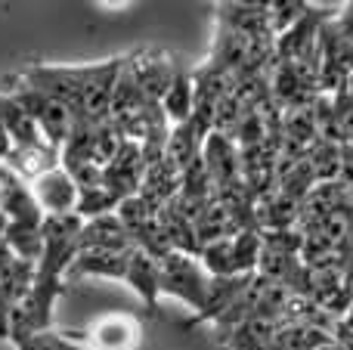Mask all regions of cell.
I'll list each match as a JSON object with an SVG mask.
<instances>
[{"label": "cell", "mask_w": 353, "mask_h": 350, "mask_svg": "<svg viewBox=\"0 0 353 350\" xmlns=\"http://www.w3.org/2000/svg\"><path fill=\"white\" fill-rule=\"evenodd\" d=\"M10 155H12V140H10V134H6L3 118H0V165H6Z\"/></svg>", "instance_id": "cell-16"}, {"label": "cell", "mask_w": 353, "mask_h": 350, "mask_svg": "<svg viewBox=\"0 0 353 350\" xmlns=\"http://www.w3.org/2000/svg\"><path fill=\"white\" fill-rule=\"evenodd\" d=\"M72 335L87 350H137L143 341V326L130 313H103L84 332Z\"/></svg>", "instance_id": "cell-4"}, {"label": "cell", "mask_w": 353, "mask_h": 350, "mask_svg": "<svg viewBox=\"0 0 353 350\" xmlns=\"http://www.w3.org/2000/svg\"><path fill=\"white\" fill-rule=\"evenodd\" d=\"M118 205L121 202H118L105 186H93V189H81L78 192L74 214H78L81 220H93V217H103V214H115Z\"/></svg>", "instance_id": "cell-14"}, {"label": "cell", "mask_w": 353, "mask_h": 350, "mask_svg": "<svg viewBox=\"0 0 353 350\" xmlns=\"http://www.w3.org/2000/svg\"><path fill=\"white\" fill-rule=\"evenodd\" d=\"M143 177H146V161H143L140 143L124 140L121 149H118V155L103 167V186L118 198V202H124V198L140 192Z\"/></svg>", "instance_id": "cell-7"}, {"label": "cell", "mask_w": 353, "mask_h": 350, "mask_svg": "<svg viewBox=\"0 0 353 350\" xmlns=\"http://www.w3.org/2000/svg\"><path fill=\"white\" fill-rule=\"evenodd\" d=\"M6 84H10V81H6ZM3 93L34 121V127L41 130V136L50 143V146L59 149L62 143H65V136L72 134V124H74V115L65 109V105L50 99V96H43V93H37V90L19 87V84L6 87Z\"/></svg>", "instance_id": "cell-2"}, {"label": "cell", "mask_w": 353, "mask_h": 350, "mask_svg": "<svg viewBox=\"0 0 353 350\" xmlns=\"http://www.w3.org/2000/svg\"><path fill=\"white\" fill-rule=\"evenodd\" d=\"M128 248H134V242L115 214H103L81 223L78 251H128Z\"/></svg>", "instance_id": "cell-10"}, {"label": "cell", "mask_w": 353, "mask_h": 350, "mask_svg": "<svg viewBox=\"0 0 353 350\" xmlns=\"http://www.w3.org/2000/svg\"><path fill=\"white\" fill-rule=\"evenodd\" d=\"M124 282L134 289V295L143 301V307L149 313H159V301H161V291H159V260L149 258L146 251L134 248L130 251V264L128 273H124Z\"/></svg>", "instance_id": "cell-11"}, {"label": "cell", "mask_w": 353, "mask_h": 350, "mask_svg": "<svg viewBox=\"0 0 353 350\" xmlns=\"http://www.w3.org/2000/svg\"><path fill=\"white\" fill-rule=\"evenodd\" d=\"M12 347L16 350H87L72 332H56V329H43V332L25 335V338L12 341Z\"/></svg>", "instance_id": "cell-15"}, {"label": "cell", "mask_w": 353, "mask_h": 350, "mask_svg": "<svg viewBox=\"0 0 353 350\" xmlns=\"http://www.w3.org/2000/svg\"><path fill=\"white\" fill-rule=\"evenodd\" d=\"M12 260H16V258H12L10 245H6V242H3V239H0V270H6V267H10V264H12Z\"/></svg>", "instance_id": "cell-17"}, {"label": "cell", "mask_w": 353, "mask_h": 350, "mask_svg": "<svg viewBox=\"0 0 353 350\" xmlns=\"http://www.w3.org/2000/svg\"><path fill=\"white\" fill-rule=\"evenodd\" d=\"M208 285L211 276L205 273V267L199 264V258L183 251H171L165 258H159V291L161 298H174V301L186 304L192 313H199L205 307Z\"/></svg>", "instance_id": "cell-1"}, {"label": "cell", "mask_w": 353, "mask_h": 350, "mask_svg": "<svg viewBox=\"0 0 353 350\" xmlns=\"http://www.w3.org/2000/svg\"><path fill=\"white\" fill-rule=\"evenodd\" d=\"M176 59L165 50H137V53H128V72L130 78L137 81V87L143 90V96L149 103L159 105L165 90L171 87L174 74H176Z\"/></svg>", "instance_id": "cell-5"}, {"label": "cell", "mask_w": 353, "mask_h": 350, "mask_svg": "<svg viewBox=\"0 0 353 350\" xmlns=\"http://www.w3.org/2000/svg\"><path fill=\"white\" fill-rule=\"evenodd\" d=\"M130 251H78L65 270V285L81 282V279H115L124 282V273L130 264Z\"/></svg>", "instance_id": "cell-9"}, {"label": "cell", "mask_w": 353, "mask_h": 350, "mask_svg": "<svg viewBox=\"0 0 353 350\" xmlns=\"http://www.w3.org/2000/svg\"><path fill=\"white\" fill-rule=\"evenodd\" d=\"M192 103H195V87H192V72H186V68H176L171 87L165 90V96H161L159 109L161 115H165V121L171 124H183L192 118Z\"/></svg>", "instance_id": "cell-12"}, {"label": "cell", "mask_w": 353, "mask_h": 350, "mask_svg": "<svg viewBox=\"0 0 353 350\" xmlns=\"http://www.w3.org/2000/svg\"><path fill=\"white\" fill-rule=\"evenodd\" d=\"M201 136L195 134V127L189 121L183 124H174L171 130H168V143H165V161L168 165H174L176 171H186L189 165H192L195 158L201 155Z\"/></svg>", "instance_id": "cell-13"}, {"label": "cell", "mask_w": 353, "mask_h": 350, "mask_svg": "<svg viewBox=\"0 0 353 350\" xmlns=\"http://www.w3.org/2000/svg\"><path fill=\"white\" fill-rule=\"evenodd\" d=\"M121 68H124V56L87 65V81H84V93H81V105L74 121H87V124L109 121L112 90H115V81L121 74Z\"/></svg>", "instance_id": "cell-3"}, {"label": "cell", "mask_w": 353, "mask_h": 350, "mask_svg": "<svg viewBox=\"0 0 353 350\" xmlns=\"http://www.w3.org/2000/svg\"><path fill=\"white\" fill-rule=\"evenodd\" d=\"M201 167L211 180L214 196L239 186L242 183V158H239L236 140L223 134H208V140L201 143Z\"/></svg>", "instance_id": "cell-6"}, {"label": "cell", "mask_w": 353, "mask_h": 350, "mask_svg": "<svg viewBox=\"0 0 353 350\" xmlns=\"http://www.w3.org/2000/svg\"><path fill=\"white\" fill-rule=\"evenodd\" d=\"M31 196H34L37 208L47 214H74V205H78V186L74 180L62 171L59 165L43 171L41 177L31 180Z\"/></svg>", "instance_id": "cell-8"}]
</instances>
